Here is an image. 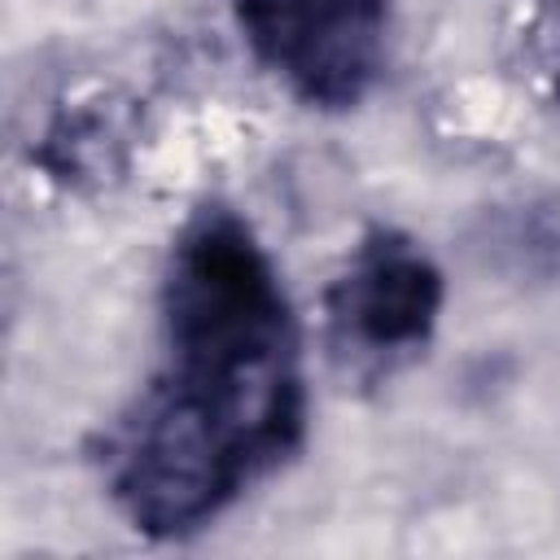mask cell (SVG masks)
<instances>
[{
    "label": "cell",
    "mask_w": 560,
    "mask_h": 560,
    "mask_svg": "<svg viewBox=\"0 0 560 560\" xmlns=\"http://www.w3.org/2000/svg\"><path fill=\"white\" fill-rule=\"evenodd\" d=\"M236 22L254 57L324 109L354 105L385 66V0H236Z\"/></svg>",
    "instance_id": "cell-1"
},
{
    "label": "cell",
    "mask_w": 560,
    "mask_h": 560,
    "mask_svg": "<svg viewBox=\"0 0 560 560\" xmlns=\"http://www.w3.org/2000/svg\"><path fill=\"white\" fill-rule=\"evenodd\" d=\"M442 306L438 267L402 236H372L332 289V324L363 354H402L424 346Z\"/></svg>",
    "instance_id": "cell-2"
},
{
    "label": "cell",
    "mask_w": 560,
    "mask_h": 560,
    "mask_svg": "<svg viewBox=\"0 0 560 560\" xmlns=\"http://www.w3.org/2000/svg\"><path fill=\"white\" fill-rule=\"evenodd\" d=\"M556 96H560V70H556Z\"/></svg>",
    "instance_id": "cell-3"
}]
</instances>
